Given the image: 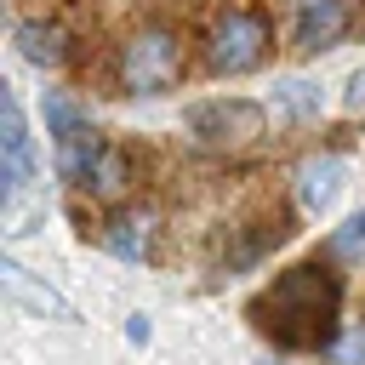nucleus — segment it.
Returning <instances> with one entry per match:
<instances>
[{
	"label": "nucleus",
	"instance_id": "obj_3",
	"mask_svg": "<svg viewBox=\"0 0 365 365\" xmlns=\"http://www.w3.org/2000/svg\"><path fill=\"white\" fill-rule=\"evenodd\" d=\"M182 80V40L171 29H137L120 46V86L131 97H160Z\"/></svg>",
	"mask_w": 365,
	"mask_h": 365
},
{
	"label": "nucleus",
	"instance_id": "obj_11",
	"mask_svg": "<svg viewBox=\"0 0 365 365\" xmlns=\"http://www.w3.org/2000/svg\"><path fill=\"white\" fill-rule=\"evenodd\" d=\"M103 154H108V137H103V131L91 125V131H80V137H68V143H57V177H63L68 188H86Z\"/></svg>",
	"mask_w": 365,
	"mask_h": 365
},
{
	"label": "nucleus",
	"instance_id": "obj_7",
	"mask_svg": "<svg viewBox=\"0 0 365 365\" xmlns=\"http://www.w3.org/2000/svg\"><path fill=\"white\" fill-rule=\"evenodd\" d=\"M0 279H6V291H11V302H17L23 314H34V319H74V302H68L57 285L34 279L17 257H0Z\"/></svg>",
	"mask_w": 365,
	"mask_h": 365
},
{
	"label": "nucleus",
	"instance_id": "obj_14",
	"mask_svg": "<svg viewBox=\"0 0 365 365\" xmlns=\"http://www.w3.org/2000/svg\"><path fill=\"white\" fill-rule=\"evenodd\" d=\"M40 114H46V137H51V143H68V137L91 131V108H80L68 91H46Z\"/></svg>",
	"mask_w": 365,
	"mask_h": 365
},
{
	"label": "nucleus",
	"instance_id": "obj_16",
	"mask_svg": "<svg viewBox=\"0 0 365 365\" xmlns=\"http://www.w3.org/2000/svg\"><path fill=\"white\" fill-rule=\"evenodd\" d=\"M336 245H342V251H365V211H354V217L336 228Z\"/></svg>",
	"mask_w": 365,
	"mask_h": 365
},
{
	"label": "nucleus",
	"instance_id": "obj_8",
	"mask_svg": "<svg viewBox=\"0 0 365 365\" xmlns=\"http://www.w3.org/2000/svg\"><path fill=\"white\" fill-rule=\"evenodd\" d=\"M342 160L336 154H314V160H302L297 165V205L308 211V217H325L331 205H336V194H342Z\"/></svg>",
	"mask_w": 365,
	"mask_h": 365
},
{
	"label": "nucleus",
	"instance_id": "obj_15",
	"mask_svg": "<svg viewBox=\"0 0 365 365\" xmlns=\"http://www.w3.org/2000/svg\"><path fill=\"white\" fill-rule=\"evenodd\" d=\"M336 359H342V365H365V325H354V331L336 342Z\"/></svg>",
	"mask_w": 365,
	"mask_h": 365
},
{
	"label": "nucleus",
	"instance_id": "obj_1",
	"mask_svg": "<svg viewBox=\"0 0 365 365\" xmlns=\"http://www.w3.org/2000/svg\"><path fill=\"white\" fill-rule=\"evenodd\" d=\"M251 325L291 354H325L342 342V274L319 257L279 268L257 297H251Z\"/></svg>",
	"mask_w": 365,
	"mask_h": 365
},
{
	"label": "nucleus",
	"instance_id": "obj_2",
	"mask_svg": "<svg viewBox=\"0 0 365 365\" xmlns=\"http://www.w3.org/2000/svg\"><path fill=\"white\" fill-rule=\"evenodd\" d=\"M268 51H274V29L251 6H228L205 34V68L211 74H251L268 63Z\"/></svg>",
	"mask_w": 365,
	"mask_h": 365
},
{
	"label": "nucleus",
	"instance_id": "obj_12",
	"mask_svg": "<svg viewBox=\"0 0 365 365\" xmlns=\"http://www.w3.org/2000/svg\"><path fill=\"white\" fill-rule=\"evenodd\" d=\"M131 182H137V160H131V148H120V143H108V154L97 160V171H91V182H86V194L91 200H125L131 194Z\"/></svg>",
	"mask_w": 365,
	"mask_h": 365
},
{
	"label": "nucleus",
	"instance_id": "obj_6",
	"mask_svg": "<svg viewBox=\"0 0 365 365\" xmlns=\"http://www.w3.org/2000/svg\"><path fill=\"white\" fill-rule=\"evenodd\" d=\"M34 177V143H29V120H23V103L11 86H0V182H6V200H17Z\"/></svg>",
	"mask_w": 365,
	"mask_h": 365
},
{
	"label": "nucleus",
	"instance_id": "obj_5",
	"mask_svg": "<svg viewBox=\"0 0 365 365\" xmlns=\"http://www.w3.org/2000/svg\"><path fill=\"white\" fill-rule=\"evenodd\" d=\"M348 34H354V0H297V11H291V51L297 57H319Z\"/></svg>",
	"mask_w": 365,
	"mask_h": 365
},
{
	"label": "nucleus",
	"instance_id": "obj_4",
	"mask_svg": "<svg viewBox=\"0 0 365 365\" xmlns=\"http://www.w3.org/2000/svg\"><path fill=\"white\" fill-rule=\"evenodd\" d=\"M182 125H188V137L200 148H245V143L262 137L268 108L251 103V97H211V103H194L182 114Z\"/></svg>",
	"mask_w": 365,
	"mask_h": 365
},
{
	"label": "nucleus",
	"instance_id": "obj_13",
	"mask_svg": "<svg viewBox=\"0 0 365 365\" xmlns=\"http://www.w3.org/2000/svg\"><path fill=\"white\" fill-rule=\"evenodd\" d=\"M274 108H279V120H291V125H308V120H319V108H325V91H319V80H302V74H291V80H279V86H274Z\"/></svg>",
	"mask_w": 365,
	"mask_h": 365
},
{
	"label": "nucleus",
	"instance_id": "obj_10",
	"mask_svg": "<svg viewBox=\"0 0 365 365\" xmlns=\"http://www.w3.org/2000/svg\"><path fill=\"white\" fill-rule=\"evenodd\" d=\"M11 46H17V57L34 63V68H63V57H68L63 29H57V23H40V17H23V23L11 29Z\"/></svg>",
	"mask_w": 365,
	"mask_h": 365
},
{
	"label": "nucleus",
	"instance_id": "obj_17",
	"mask_svg": "<svg viewBox=\"0 0 365 365\" xmlns=\"http://www.w3.org/2000/svg\"><path fill=\"white\" fill-rule=\"evenodd\" d=\"M342 103H348L354 114L365 108V68H354V74H348V86H342Z\"/></svg>",
	"mask_w": 365,
	"mask_h": 365
},
{
	"label": "nucleus",
	"instance_id": "obj_9",
	"mask_svg": "<svg viewBox=\"0 0 365 365\" xmlns=\"http://www.w3.org/2000/svg\"><path fill=\"white\" fill-rule=\"evenodd\" d=\"M97 234H103V245H108L120 262H148V257H154V234H160V228H154V217H148V211H114Z\"/></svg>",
	"mask_w": 365,
	"mask_h": 365
},
{
	"label": "nucleus",
	"instance_id": "obj_18",
	"mask_svg": "<svg viewBox=\"0 0 365 365\" xmlns=\"http://www.w3.org/2000/svg\"><path fill=\"white\" fill-rule=\"evenodd\" d=\"M148 336H154V325H148V314H131V319H125V342H137V348H143Z\"/></svg>",
	"mask_w": 365,
	"mask_h": 365
}]
</instances>
